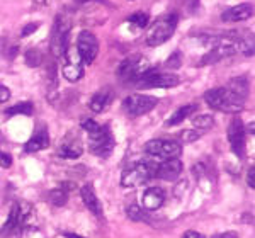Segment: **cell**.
I'll return each instance as SVG.
<instances>
[{"label":"cell","instance_id":"6da1fadb","mask_svg":"<svg viewBox=\"0 0 255 238\" xmlns=\"http://www.w3.org/2000/svg\"><path fill=\"white\" fill-rule=\"evenodd\" d=\"M204 101L209 107L221 111V113H240L245 107V97L238 95L230 87L209 89L204 94Z\"/></svg>","mask_w":255,"mask_h":238},{"label":"cell","instance_id":"7a4b0ae2","mask_svg":"<svg viewBox=\"0 0 255 238\" xmlns=\"http://www.w3.org/2000/svg\"><path fill=\"white\" fill-rule=\"evenodd\" d=\"M33 218V208L27 202H14L10 208L9 218L5 225L0 230L2 238H19L24 230L29 226V221Z\"/></svg>","mask_w":255,"mask_h":238},{"label":"cell","instance_id":"3957f363","mask_svg":"<svg viewBox=\"0 0 255 238\" xmlns=\"http://www.w3.org/2000/svg\"><path fill=\"white\" fill-rule=\"evenodd\" d=\"M179 15L177 12H169L163 17L157 19L153 26L150 27L148 34L145 38V43L148 46H160L167 43L174 36L175 29H177Z\"/></svg>","mask_w":255,"mask_h":238},{"label":"cell","instance_id":"277c9868","mask_svg":"<svg viewBox=\"0 0 255 238\" xmlns=\"http://www.w3.org/2000/svg\"><path fill=\"white\" fill-rule=\"evenodd\" d=\"M71 29V17L68 14H58L51 33V55L55 58H63L68 51V36Z\"/></svg>","mask_w":255,"mask_h":238},{"label":"cell","instance_id":"5b68a950","mask_svg":"<svg viewBox=\"0 0 255 238\" xmlns=\"http://www.w3.org/2000/svg\"><path fill=\"white\" fill-rule=\"evenodd\" d=\"M138 89H169L179 83V77L175 73H160L157 68H148L134 80Z\"/></svg>","mask_w":255,"mask_h":238},{"label":"cell","instance_id":"8992f818","mask_svg":"<svg viewBox=\"0 0 255 238\" xmlns=\"http://www.w3.org/2000/svg\"><path fill=\"white\" fill-rule=\"evenodd\" d=\"M155 162H138L131 169H128L121 177L123 187H138L145 184L148 178H153L155 176Z\"/></svg>","mask_w":255,"mask_h":238},{"label":"cell","instance_id":"52a82bcc","mask_svg":"<svg viewBox=\"0 0 255 238\" xmlns=\"http://www.w3.org/2000/svg\"><path fill=\"white\" fill-rule=\"evenodd\" d=\"M145 152L155 158L169 160V158L181 157L182 145L179 140H151L145 145Z\"/></svg>","mask_w":255,"mask_h":238},{"label":"cell","instance_id":"ba28073f","mask_svg":"<svg viewBox=\"0 0 255 238\" xmlns=\"http://www.w3.org/2000/svg\"><path fill=\"white\" fill-rule=\"evenodd\" d=\"M89 148L94 155L101 158H107L114 150V138L107 126H102L97 133L89 134Z\"/></svg>","mask_w":255,"mask_h":238},{"label":"cell","instance_id":"9c48e42d","mask_svg":"<svg viewBox=\"0 0 255 238\" xmlns=\"http://www.w3.org/2000/svg\"><path fill=\"white\" fill-rule=\"evenodd\" d=\"M158 104V99L153 95H143V94H134L125 99V107L126 114H129L131 118H138L143 114L150 113L151 109H155V106Z\"/></svg>","mask_w":255,"mask_h":238},{"label":"cell","instance_id":"30bf717a","mask_svg":"<svg viewBox=\"0 0 255 238\" xmlns=\"http://www.w3.org/2000/svg\"><path fill=\"white\" fill-rule=\"evenodd\" d=\"M77 53L85 65L95 61L99 55V41L90 31H82L77 38Z\"/></svg>","mask_w":255,"mask_h":238},{"label":"cell","instance_id":"8fae6325","mask_svg":"<svg viewBox=\"0 0 255 238\" xmlns=\"http://www.w3.org/2000/svg\"><path fill=\"white\" fill-rule=\"evenodd\" d=\"M228 141L238 158L245 157V124L240 118H235L228 126Z\"/></svg>","mask_w":255,"mask_h":238},{"label":"cell","instance_id":"7c38bea8","mask_svg":"<svg viewBox=\"0 0 255 238\" xmlns=\"http://www.w3.org/2000/svg\"><path fill=\"white\" fill-rule=\"evenodd\" d=\"M182 174V162L179 158H169L162 160L160 164L155 165V176L162 180H175Z\"/></svg>","mask_w":255,"mask_h":238},{"label":"cell","instance_id":"4fadbf2b","mask_svg":"<svg viewBox=\"0 0 255 238\" xmlns=\"http://www.w3.org/2000/svg\"><path fill=\"white\" fill-rule=\"evenodd\" d=\"M143 71H145V68L139 66V57L136 55V57L126 58L125 61L118 66V77L126 82H134Z\"/></svg>","mask_w":255,"mask_h":238},{"label":"cell","instance_id":"5bb4252c","mask_svg":"<svg viewBox=\"0 0 255 238\" xmlns=\"http://www.w3.org/2000/svg\"><path fill=\"white\" fill-rule=\"evenodd\" d=\"M252 14H254L252 3H240V5H235L232 9L223 12L221 19L225 22H242L252 17Z\"/></svg>","mask_w":255,"mask_h":238},{"label":"cell","instance_id":"9a60e30c","mask_svg":"<svg viewBox=\"0 0 255 238\" xmlns=\"http://www.w3.org/2000/svg\"><path fill=\"white\" fill-rule=\"evenodd\" d=\"M163 201H165V192H163V189L160 187H148L143 192V197H141L143 209H146V211H155V209H158L163 204Z\"/></svg>","mask_w":255,"mask_h":238},{"label":"cell","instance_id":"2e32d148","mask_svg":"<svg viewBox=\"0 0 255 238\" xmlns=\"http://www.w3.org/2000/svg\"><path fill=\"white\" fill-rule=\"evenodd\" d=\"M80 197H82V202L85 204V208L89 209L90 213H94L95 216H99V218L102 216V204H101V201H99V197L95 196L92 185H89V184L83 185L80 189Z\"/></svg>","mask_w":255,"mask_h":238},{"label":"cell","instance_id":"e0dca14e","mask_svg":"<svg viewBox=\"0 0 255 238\" xmlns=\"http://www.w3.org/2000/svg\"><path fill=\"white\" fill-rule=\"evenodd\" d=\"M114 99V92L111 89H102L99 90L97 94H94V97L90 99V111L95 114H101L104 113V109H107V107L111 106V102H113Z\"/></svg>","mask_w":255,"mask_h":238},{"label":"cell","instance_id":"ac0fdd59","mask_svg":"<svg viewBox=\"0 0 255 238\" xmlns=\"http://www.w3.org/2000/svg\"><path fill=\"white\" fill-rule=\"evenodd\" d=\"M50 145V136H48V131L46 128H41L39 131L31 136V140L24 145V152L26 153H34V152H39V150H45L48 148Z\"/></svg>","mask_w":255,"mask_h":238},{"label":"cell","instance_id":"d6986e66","mask_svg":"<svg viewBox=\"0 0 255 238\" xmlns=\"http://www.w3.org/2000/svg\"><path fill=\"white\" fill-rule=\"evenodd\" d=\"M82 60L78 57V60H71L68 58L63 65V77L66 78L68 82H78L83 77V66H82Z\"/></svg>","mask_w":255,"mask_h":238},{"label":"cell","instance_id":"ffe728a7","mask_svg":"<svg viewBox=\"0 0 255 238\" xmlns=\"http://www.w3.org/2000/svg\"><path fill=\"white\" fill-rule=\"evenodd\" d=\"M197 109V106L196 104H187V106H182V107H179L177 111L170 116L169 119H167V122L165 124L169 126V128H172V126H177V124H181L182 121H186L187 118L191 116V114L194 113V111Z\"/></svg>","mask_w":255,"mask_h":238},{"label":"cell","instance_id":"44dd1931","mask_svg":"<svg viewBox=\"0 0 255 238\" xmlns=\"http://www.w3.org/2000/svg\"><path fill=\"white\" fill-rule=\"evenodd\" d=\"M82 145L77 141H71V143H66V145H62L58 150V155L62 158H70V160H75L82 155Z\"/></svg>","mask_w":255,"mask_h":238},{"label":"cell","instance_id":"7402d4cb","mask_svg":"<svg viewBox=\"0 0 255 238\" xmlns=\"http://www.w3.org/2000/svg\"><path fill=\"white\" fill-rule=\"evenodd\" d=\"M34 111V106L31 102H19V104L9 107L5 111L7 116H17V114H24V116H31Z\"/></svg>","mask_w":255,"mask_h":238},{"label":"cell","instance_id":"603a6c76","mask_svg":"<svg viewBox=\"0 0 255 238\" xmlns=\"http://www.w3.org/2000/svg\"><path fill=\"white\" fill-rule=\"evenodd\" d=\"M192 124L197 131L206 133V131H209L214 126V119L213 116H209V114H202V116H197L192 119Z\"/></svg>","mask_w":255,"mask_h":238},{"label":"cell","instance_id":"cb8c5ba5","mask_svg":"<svg viewBox=\"0 0 255 238\" xmlns=\"http://www.w3.org/2000/svg\"><path fill=\"white\" fill-rule=\"evenodd\" d=\"M230 89L235 90L238 95H242V97H247V94H249V82H247V78L240 77V78H233V80H230Z\"/></svg>","mask_w":255,"mask_h":238},{"label":"cell","instance_id":"d4e9b609","mask_svg":"<svg viewBox=\"0 0 255 238\" xmlns=\"http://www.w3.org/2000/svg\"><path fill=\"white\" fill-rule=\"evenodd\" d=\"M148 14H145V12H133V14L128 17V22L134 24L136 27H139V29H145L146 26H148Z\"/></svg>","mask_w":255,"mask_h":238},{"label":"cell","instance_id":"484cf974","mask_svg":"<svg viewBox=\"0 0 255 238\" xmlns=\"http://www.w3.org/2000/svg\"><path fill=\"white\" fill-rule=\"evenodd\" d=\"M43 61V57H41V51L38 50H27L26 51V63L31 66V68H36L39 66Z\"/></svg>","mask_w":255,"mask_h":238},{"label":"cell","instance_id":"4316f807","mask_svg":"<svg viewBox=\"0 0 255 238\" xmlns=\"http://www.w3.org/2000/svg\"><path fill=\"white\" fill-rule=\"evenodd\" d=\"M126 214H128V218H129V220H133V221H139V220H143V216H145L143 209L139 208V204H136V202H133V204L128 206Z\"/></svg>","mask_w":255,"mask_h":238},{"label":"cell","instance_id":"83f0119b","mask_svg":"<svg viewBox=\"0 0 255 238\" xmlns=\"http://www.w3.org/2000/svg\"><path fill=\"white\" fill-rule=\"evenodd\" d=\"M201 131H194V129H187V131H182L181 134H179V140H181L182 143H192V141H197L199 138H201Z\"/></svg>","mask_w":255,"mask_h":238},{"label":"cell","instance_id":"f1b7e54d","mask_svg":"<svg viewBox=\"0 0 255 238\" xmlns=\"http://www.w3.org/2000/svg\"><path fill=\"white\" fill-rule=\"evenodd\" d=\"M50 197H51V201H53V204H57V206H63L66 202V192L65 190H60V189H55V190H51L50 192Z\"/></svg>","mask_w":255,"mask_h":238},{"label":"cell","instance_id":"f546056e","mask_svg":"<svg viewBox=\"0 0 255 238\" xmlns=\"http://www.w3.org/2000/svg\"><path fill=\"white\" fill-rule=\"evenodd\" d=\"M82 128L85 129L89 134H94V133H97V131L101 129L102 126L99 124L97 121H94V119H83V121H82Z\"/></svg>","mask_w":255,"mask_h":238},{"label":"cell","instance_id":"4dcf8cb0","mask_svg":"<svg viewBox=\"0 0 255 238\" xmlns=\"http://www.w3.org/2000/svg\"><path fill=\"white\" fill-rule=\"evenodd\" d=\"M181 63H182V57H181V53H174V55H170V58L167 60V63H165V66L167 68H179L181 66Z\"/></svg>","mask_w":255,"mask_h":238},{"label":"cell","instance_id":"1f68e13d","mask_svg":"<svg viewBox=\"0 0 255 238\" xmlns=\"http://www.w3.org/2000/svg\"><path fill=\"white\" fill-rule=\"evenodd\" d=\"M12 165V157L3 152H0V167L2 169H9V167Z\"/></svg>","mask_w":255,"mask_h":238},{"label":"cell","instance_id":"d6a6232c","mask_svg":"<svg viewBox=\"0 0 255 238\" xmlns=\"http://www.w3.org/2000/svg\"><path fill=\"white\" fill-rule=\"evenodd\" d=\"M9 99H10V90L7 89L5 85H2V83H0V104L7 102Z\"/></svg>","mask_w":255,"mask_h":238},{"label":"cell","instance_id":"836d02e7","mask_svg":"<svg viewBox=\"0 0 255 238\" xmlns=\"http://www.w3.org/2000/svg\"><path fill=\"white\" fill-rule=\"evenodd\" d=\"M39 27V24H36V22H31V24H27V26H24V29H22V36H29V34H33L36 29Z\"/></svg>","mask_w":255,"mask_h":238},{"label":"cell","instance_id":"e575fe53","mask_svg":"<svg viewBox=\"0 0 255 238\" xmlns=\"http://www.w3.org/2000/svg\"><path fill=\"white\" fill-rule=\"evenodd\" d=\"M254 174H255V169L254 167H250L249 169V174H247V184H249V187H255V180H254Z\"/></svg>","mask_w":255,"mask_h":238},{"label":"cell","instance_id":"d590c367","mask_svg":"<svg viewBox=\"0 0 255 238\" xmlns=\"http://www.w3.org/2000/svg\"><path fill=\"white\" fill-rule=\"evenodd\" d=\"M211 238H238V235L235 232H223V233H218V235H214Z\"/></svg>","mask_w":255,"mask_h":238},{"label":"cell","instance_id":"8d00e7d4","mask_svg":"<svg viewBox=\"0 0 255 238\" xmlns=\"http://www.w3.org/2000/svg\"><path fill=\"white\" fill-rule=\"evenodd\" d=\"M182 238H204V237H202L199 232H194V230H189V232H186V233H184V237H182Z\"/></svg>","mask_w":255,"mask_h":238},{"label":"cell","instance_id":"74e56055","mask_svg":"<svg viewBox=\"0 0 255 238\" xmlns=\"http://www.w3.org/2000/svg\"><path fill=\"white\" fill-rule=\"evenodd\" d=\"M78 3H85V2H99V3H104L107 5V0H77Z\"/></svg>","mask_w":255,"mask_h":238},{"label":"cell","instance_id":"f35d334b","mask_svg":"<svg viewBox=\"0 0 255 238\" xmlns=\"http://www.w3.org/2000/svg\"><path fill=\"white\" fill-rule=\"evenodd\" d=\"M66 238H82V237H78V235H73V233H63Z\"/></svg>","mask_w":255,"mask_h":238}]
</instances>
